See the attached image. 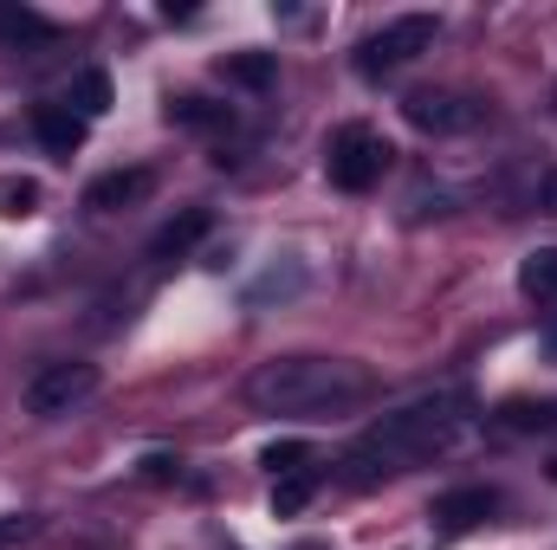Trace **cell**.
<instances>
[{"label":"cell","instance_id":"1","mask_svg":"<svg viewBox=\"0 0 557 550\" xmlns=\"http://www.w3.org/2000/svg\"><path fill=\"white\" fill-rule=\"evenodd\" d=\"M467 414L473 402L460 396V389H447V396H428V402H409V409L383 414L350 453H344V486H383V479H396V473H409L421 460H434V453H447L454 440H460V427H467Z\"/></svg>","mask_w":557,"mask_h":550},{"label":"cell","instance_id":"2","mask_svg":"<svg viewBox=\"0 0 557 550\" xmlns=\"http://www.w3.org/2000/svg\"><path fill=\"white\" fill-rule=\"evenodd\" d=\"M370 396V370L344 357H273L247 376V402L260 414H344Z\"/></svg>","mask_w":557,"mask_h":550},{"label":"cell","instance_id":"3","mask_svg":"<svg viewBox=\"0 0 557 550\" xmlns=\"http://www.w3.org/2000/svg\"><path fill=\"white\" fill-rule=\"evenodd\" d=\"M389 162H396V149H389L383 130H370V124H344L331 137V155H324V168H331V182L344 195H370L389 175Z\"/></svg>","mask_w":557,"mask_h":550},{"label":"cell","instance_id":"4","mask_svg":"<svg viewBox=\"0 0 557 550\" xmlns=\"http://www.w3.org/2000/svg\"><path fill=\"white\" fill-rule=\"evenodd\" d=\"M434 13H403V20H389L383 33H370L363 46H357V72L363 78H389V72H403L409 59H421L428 46H434Z\"/></svg>","mask_w":557,"mask_h":550},{"label":"cell","instance_id":"5","mask_svg":"<svg viewBox=\"0 0 557 550\" xmlns=\"http://www.w3.org/2000/svg\"><path fill=\"white\" fill-rule=\"evenodd\" d=\"M91 396H98V363H46V370L26 383V414L59 421V414L85 409Z\"/></svg>","mask_w":557,"mask_h":550},{"label":"cell","instance_id":"6","mask_svg":"<svg viewBox=\"0 0 557 550\" xmlns=\"http://www.w3.org/2000/svg\"><path fill=\"white\" fill-rule=\"evenodd\" d=\"M403 117L416 124L421 137H460L480 124V104L460 98V91H409L403 98Z\"/></svg>","mask_w":557,"mask_h":550},{"label":"cell","instance_id":"7","mask_svg":"<svg viewBox=\"0 0 557 550\" xmlns=\"http://www.w3.org/2000/svg\"><path fill=\"white\" fill-rule=\"evenodd\" d=\"M499 512V492H486V486H460V492H441L434 499V532L441 538H460V532H473V525H486Z\"/></svg>","mask_w":557,"mask_h":550},{"label":"cell","instance_id":"8","mask_svg":"<svg viewBox=\"0 0 557 550\" xmlns=\"http://www.w3.org/2000/svg\"><path fill=\"white\" fill-rule=\"evenodd\" d=\"M156 195V175L149 168H111V175H98L91 188H85V208H98V214H117V208H137Z\"/></svg>","mask_w":557,"mask_h":550},{"label":"cell","instance_id":"9","mask_svg":"<svg viewBox=\"0 0 557 550\" xmlns=\"http://www.w3.org/2000/svg\"><path fill=\"white\" fill-rule=\"evenodd\" d=\"M208 227H214L208 208H182L175 221H162V227L149 234V260H182V253H195V247L208 240Z\"/></svg>","mask_w":557,"mask_h":550},{"label":"cell","instance_id":"10","mask_svg":"<svg viewBox=\"0 0 557 550\" xmlns=\"http://www.w3.org/2000/svg\"><path fill=\"white\" fill-rule=\"evenodd\" d=\"M33 137L46 155H72L78 142H85V117L72 111V104H39L33 111Z\"/></svg>","mask_w":557,"mask_h":550},{"label":"cell","instance_id":"11","mask_svg":"<svg viewBox=\"0 0 557 550\" xmlns=\"http://www.w3.org/2000/svg\"><path fill=\"white\" fill-rule=\"evenodd\" d=\"M221 78L240 85V91H273L278 59L273 52H227V59H221Z\"/></svg>","mask_w":557,"mask_h":550},{"label":"cell","instance_id":"12","mask_svg":"<svg viewBox=\"0 0 557 550\" xmlns=\"http://www.w3.org/2000/svg\"><path fill=\"white\" fill-rule=\"evenodd\" d=\"M65 104H72L85 124H91V117H104V111H111V72H98V65H91V72H78Z\"/></svg>","mask_w":557,"mask_h":550},{"label":"cell","instance_id":"13","mask_svg":"<svg viewBox=\"0 0 557 550\" xmlns=\"http://www.w3.org/2000/svg\"><path fill=\"white\" fill-rule=\"evenodd\" d=\"M519 291L539 298V304H557V247H539V253L519 266Z\"/></svg>","mask_w":557,"mask_h":550},{"label":"cell","instance_id":"14","mask_svg":"<svg viewBox=\"0 0 557 550\" xmlns=\"http://www.w3.org/2000/svg\"><path fill=\"white\" fill-rule=\"evenodd\" d=\"M311 492H318V466H298V473H285V479L273 486V512H278V518L305 512V505H311Z\"/></svg>","mask_w":557,"mask_h":550},{"label":"cell","instance_id":"15","mask_svg":"<svg viewBox=\"0 0 557 550\" xmlns=\"http://www.w3.org/2000/svg\"><path fill=\"white\" fill-rule=\"evenodd\" d=\"M0 39L7 46H39V39H52V26L39 13H0Z\"/></svg>","mask_w":557,"mask_h":550},{"label":"cell","instance_id":"16","mask_svg":"<svg viewBox=\"0 0 557 550\" xmlns=\"http://www.w3.org/2000/svg\"><path fill=\"white\" fill-rule=\"evenodd\" d=\"M0 214H7V221L39 214V182H0Z\"/></svg>","mask_w":557,"mask_h":550},{"label":"cell","instance_id":"17","mask_svg":"<svg viewBox=\"0 0 557 550\" xmlns=\"http://www.w3.org/2000/svg\"><path fill=\"white\" fill-rule=\"evenodd\" d=\"M305 460H311V447H305V440H273V447H267V466H273L278 479H285V473H298Z\"/></svg>","mask_w":557,"mask_h":550},{"label":"cell","instance_id":"18","mask_svg":"<svg viewBox=\"0 0 557 550\" xmlns=\"http://www.w3.org/2000/svg\"><path fill=\"white\" fill-rule=\"evenodd\" d=\"M143 479H175V460H169V453H149V460H143Z\"/></svg>","mask_w":557,"mask_h":550},{"label":"cell","instance_id":"19","mask_svg":"<svg viewBox=\"0 0 557 550\" xmlns=\"http://www.w3.org/2000/svg\"><path fill=\"white\" fill-rule=\"evenodd\" d=\"M26 532H33V518H0V550H7V545H20Z\"/></svg>","mask_w":557,"mask_h":550},{"label":"cell","instance_id":"20","mask_svg":"<svg viewBox=\"0 0 557 550\" xmlns=\"http://www.w3.org/2000/svg\"><path fill=\"white\" fill-rule=\"evenodd\" d=\"M545 357H552V363H557V304H552V311H545Z\"/></svg>","mask_w":557,"mask_h":550},{"label":"cell","instance_id":"21","mask_svg":"<svg viewBox=\"0 0 557 550\" xmlns=\"http://www.w3.org/2000/svg\"><path fill=\"white\" fill-rule=\"evenodd\" d=\"M539 201H545V214H557V168L545 175V195H539Z\"/></svg>","mask_w":557,"mask_h":550},{"label":"cell","instance_id":"22","mask_svg":"<svg viewBox=\"0 0 557 550\" xmlns=\"http://www.w3.org/2000/svg\"><path fill=\"white\" fill-rule=\"evenodd\" d=\"M552 479H557V453H552Z\"/></svg>","mask_w":557,"mask_h":550}]
</instances>
